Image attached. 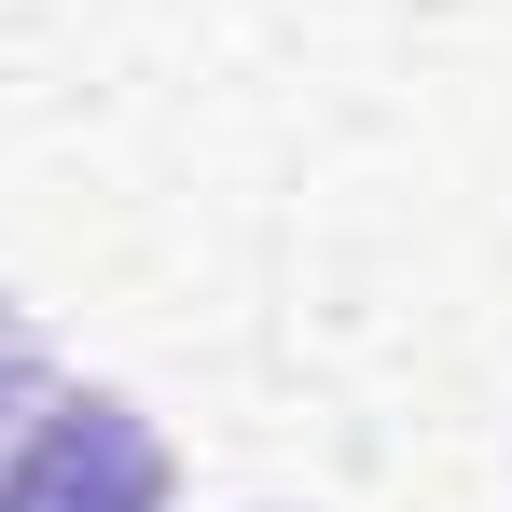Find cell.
Instances as JSON below:
<instances>
[{
	"label": "cell",
	"instance_id": "cell-2",
	"mask_svg": "<svg viewBox=\"0 0 512 512\" xmlns=\"http://www.w3.org/2000/svg\"><path fill=\"white\" fill-rule=\"evenodd\" d=\"M42 388H56V346H42V319L0 291V443L28 429V402H42Z\"/></svg>",
	"mask_w": 512,
	"mask_h": 512
},
{
	"label": "cell",
	"instance_id": "cell-1",
	"mask_svg": "<svg viewBox=\"0 0 512 512\" xmlns=\"http://www.w3.org/2000/svg\"><path fill=\"white\" fill-rule=\"evenodd\" d=\"M167 499H180V457L125 388L56 374L28 402V429L0 443V512H167Z\"/></svg>",
	"mask_w": 512,
	"mask_h": 512
}]
</instances>
